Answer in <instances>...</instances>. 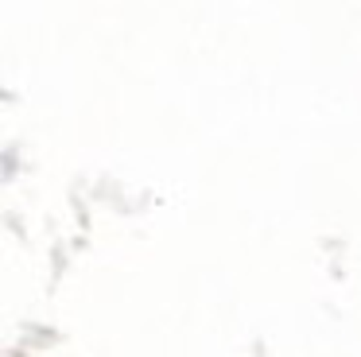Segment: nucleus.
I'll list each match as a JSON object with an SVG mask.
<instances>
[]
</instances>
